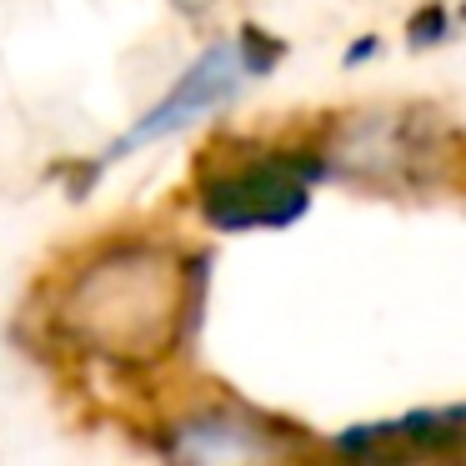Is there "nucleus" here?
Here are the masks:
<instances>
[{"label":"nucleus","instance_id":"nucleus-1","mask_svg":"<svg viewBox=\"0 0 466 466\" xmlns=\"http://www.w3.org/2000/svg\"><path fill=\"white\" fill-rule=\"evenodd\" d=\"M306 181H311V166L306 161H256L236 176L206 186L201 206L221 231H251V226H286L291 216H301L306 206Z\"/></svg>","mask_w":466,"mask_h":466},{"label":"nucleus","instance_id":"nucleus-2","mask_svg":"<svg viewBox=\"0 0 466 466\" xmlns=\"http://www.w3.org/2000/svg\"><path fill=\"white\" fill-rule=\"evenodd\" d=\"M246 71H256V66H251V51H246V41H241V46H216V51H206L201 61H196L191 71L181 76V86H176V91L166 96V101L156 106V111L146 116L141 126H136V131H126L121 141H116L111 151L101 156V166L116 161V156H126V151H141V146L156 141V136L181 131V126H191L196 116L216 111L226 96H236V86L246 81Z\"/></svg>","mask_w":466,"mask_h":466},{"label":"nucleus","instance_id":"nucleus-3","mask_svg":"<svg viewBox=\"0 0 466 466\" xmlns=\"http://www.w3.org/2000/svg\"><path fill=\"white\" fill-rule=\"evenodd\" d=\"M181 451L196 456H221V451H266V441L256 436V426L226 421V416H201V421L181 426Z\"/></svg>","mask_w":466,"mask_h":466}]
</instances>
